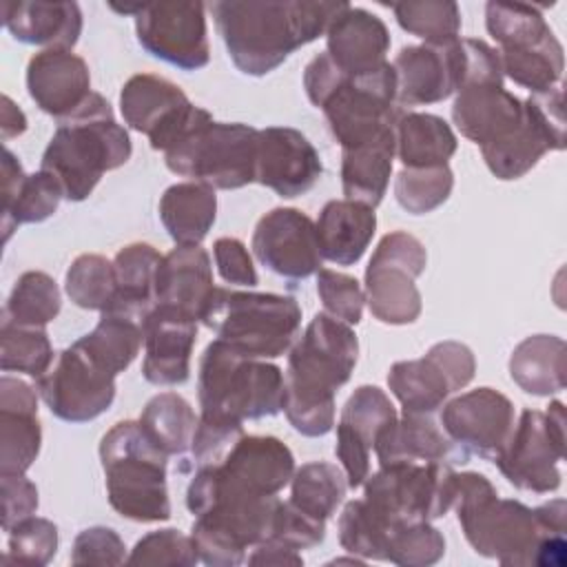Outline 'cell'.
<instances>
[{"label":"cell","mask_w":567,"mask_h":567,"mask_svg":"<svg viewBox=\"0 0 567 567\" xmlns=\"http://www.w3.org/2000/svg\"><path fill=\"white\" fill-rule=\"evenodd\" d=\"M131 153L126 128L117 124L109 100L93 91L75 113L58 122L40 168L58 179L64 199L84 202L102 175L124 166Z\"/></svg>","instance_id":"cell-4"},{"label":"cell","mask_w":567,"mask_h":567,"mask_svg":"<svg viewBox=\"0 0 567 567\" xmlns=\"http://www.w3.org/2000/svg\"><path fill=\"white\" fill-rule=\"evenodd\" d=\"M202 321L244 357L268 361L290 352L299 339L301 306L288 295L215 288Z\"/></svg>","instance_id":"cell-8"},{"label":"cell","mask_w":567,"mask_h":567,"mask_svg":"<svg viewBox=\"0 0 567 567\" xmlns=\"http://www.w3.org/2000/svg\"><path fill=\"white\" fill-rule=\"evenodd\" d=\"M35 390L53 416L86 423L104 414L115 399V377L95 365L75 343L55 354L51 368L35 379Z\"/></svg>","instance_id":"cell-16"},{"label":"cell","mask_w":567,"mask_h":567,"mask_svg":"<svg viewBox=\"0 0 567 567\" xmlns=\"http://www.w3.org/2000/svg\"><path fill=\"white\" fill-rule=\"evenodd\" d=\"M394 18L399 27L425 44H443L458 38L461 9L447 0H421V2H394Z\"/></svg>","instance_id":"cell-46"},{"label":"cell","mask_w":567,"mask_h":567,"mask_svg":"<svg viewBox=\"0 0 567 567\" xmlns=\"http://www.w3.org/2000/svg\"><path fill=\"white\" fill-rule=\"evenodd\" d=\"M452 507L472 549L507 567L534 565L540 538L556 534L540 525L532 507L501 498L489 478L478 472H456Z\"/></svg>","instance_id":"cell-5"},{"label":"cell","mask_w":567,"mask_h":567,"mask_svg":"<svg viewBox=\"0 0 567 567\" xmlns=\"http://www.w3.org/2000/svg\"><path fill=\"white\" fill-rule=\"evenodd\" d=\"M195 339L197 321L155 306L144 328L142 377L153 385L186 383Z\"/></svg>","instance_id":"cell-25"},{"label":"cell","mask_w":567,"mask_h":567,"mask_svg":"<svg viewBox=\"0 0 567 567\" xmlns=\"http://www.w3.org/2000/svg\"><path fill=\"white\" fill-rule=\"evenodd\" d=\"M452 126L432 113H401L394 122V151L403 168L443 166L456 153Z\"/></svg>","instance_id":"cell-35"},{"label":"cell","mask_w":567,"mask_h":567,"mask_svg":"<svg viewBox=\"0 0 567 567\" xmlns=\"http://www.w3.org/2000/svg\"><path fill=\"white\" fill-rule=\"evenodd\" d=\"M213 266L199 246H175L162 255L155 275V306L202 321L215 295Z\"/></svg>","instance_id":"cell-22"},{"label":"cell","mask_w":567,"mask_h":567,"mask_svg":"<svg viewBox=\"0 0 567 567\" xmlns=\"http://www.w3.org/2000/svg\"><path fill=\"white\" fill-rule=\"evenodd\" d=\"M516 423L514 403L494 388H476L447 401L441 412L443 432L467 454L494 461Z\"/></svg>","instance_id":"cell-18"},{"label":"cell","mask_w":567,"mask_h":567,"mask_svg":"<svg viewBox=\"0 0 567 567\" xmlns=\"http://www.w3.org/2000/svg\"><path fill=\"white\" fill-rule=\"evenodd\" d=\"M390 64L396 78V106L443 102L461 89L465 78L461 38L443 44L403 47Z\"/></svg>","instance_id":"cell-19"},{"label":"cell","mask_w":567,"mask_h":567,"mask_svg":"<svg viewBox=\"0 0 567 567\" xmlns=\"http://www.w3.org/2000/svg\"><path fill=\"white\" fill-rule=\"evenodd\" d=\"M525 104L532 109L540 126L547 131L551 137L556 151H563L567 144L565 137V106H563V86L556 84L549 91L543 93H532Z\"/></svg>","instance_id":"cell-59"},{"label":"cell","mask_w":567,"mask_h":567,"mask_svg":"<svg viewBox=\"0 0 567 567\" xmlns=\"http://www.w3.org/2000/svg\"><path fill=\"white\" fill-rule=\"evenodd\" d=\"M321 257L337 266L357 264L368 250L374 230V208L352 199H330L315 221Z\"/></svg>","instance_id":"cell-31"},{"label":"cell","mask_w":567,"mask_h":567,"mask_svg":"<svg viewBox=\"0 0 567 567\" xmlns=\"http://www.w3.org/2000/svg\"><path fill=\"white\" fill-rule=\"evenodd\" d=\"M38 390L11 374L0 379V474H27L40 454Z\"/></svg>","instance_id":"cell-24"},{"label":"cell","mask_w":567,"mask_h":567,"mask_svg":"<svg viewBox=\"0 0 567 567\" xmlns=\"http://www.w3.org/2000/svg\"><path fill=\"white\" fill-rule=\"evenodd\" d=\"M27 91L40 111L60 122L93 93L89 64L69 49H42L27 64Z\"/></svg>","instance_id":"cell-21"},{"label":"cell","mask_w":567,"mask_h":567,"mask_svg":"<svg viewBox=\"0 0 567 567\" xmlns=\"http://www.w3.org/2000/svg\"><path fill=\"white\" fill-rule=\"evenodd\" d=\"M213 255H215L217 272L226 284L248 286V288L257 286L259 277H257L252 257H250L248 248L244 246V241H239L235 237H219L213 244Z\"/></svg>","instance_id":"cell-56"},{"label":"cell","mask_w":567,"mask_h":567,"mask_svg":"<svg viewBox=\"0 0 567 567\" xmlns=\"http://www.w3.org/2000/svg\"><path fill=\"white\" fill-rule=\"evenodd\" d=\"M394 151V126L379 137L341 151V188L346 199L377 208L388 190Z\"/></svg>","instance_id":"cell-33"},{"label":"cell","mask_w":567,"mask_h":567,"mask_svg":"<svg viewBox=\"0 0 567 567\" xmlns=\"http://www.w3.org/2000/svg\"><path fill=\"white\" fill-rule=\"evenodd\" d=\"M452 120L463 137L485 148L520 128L525 106L503 84H465L456 91Z\"/></svg>","instance_id":"cell-23"},{"label":"cell","mask_w":567,"mask_h":567,"mask_svg":"<svg viewBox=\"0 0 567 567\" xmlns=\"http://www.w3.org/2000/svg\"><path fill=\"white\" fill-rule=\"evenodd\" d=\"M62 295L51 275L27 270L13 284L2 310V321L13 326L44 328L60 315Z\"/></svg>","instance_id":"cell-42"},{"label":"cell","mask_w":567,"mask_h":567,"mask_svg":"<svg viewBox=\"0 0 567 567\" xmlns=\"http://www.w3.org/2000/svg\"><path fill=\"white\" fill-rule=\"evenodd\" d=\"M346 7L323 0H221L210 11L233 64L261 78L323 35Z\"/></svg>","instance_id":"cell-1"},{"label":"cell","mask_w":567,"mask_h":567,"mask_svg":"<svg viewBox=\"0 0 567 567\" xmlns=\"http://www.w3.org/2000/svg\"><path fill=\"white\" fill-rule=\"evenodd\" d=\"M144 323L120 312L104 310L97 326L80 337L75 346L104 372L117 377L124 372L144 343Z\"/></svg>","instance_id":"cell-38"},{"label":"cell","mask_w":567,"mask_h":567,"mask_svg":"<svg viewBox=\"0 0 567 567\" xmlns=\"http://www.w3.org/2000/svg\"><path fill=\"white\" fill-rule=\"evenodd\" d=\"M128 563L133 565H171V567H193L199 563V554L193 536L179 529L166 527L142 536L131 549Z\"/></svg>","instance_id":"cell-51"},{"label":"cell","mask_w":567,"mask_h":567,"mask_svg":"<svg viewBox=\"0 0 567 567\" xmlns=\"http://www.w3.org/2000/svg\"><path fill=\"white\" fill-rule=\"evenodd\" d=\"M348 481L341 467L328 461H310L290 478V503L301 512L328 520L341 505Z\"/></svg>","instance_id":"cell-41"},{"label":"cell","mask_w":567,"mask_h":567,"mask_svg":"<svg viewBox=\"0 0 567 567\" xmlns=\"http://www.w3.org/2000/svg\"><path fill=\"white\" fill-rule=\"evenodd\" d=\"M303 89L308 100L323 111L341 151L379 137L401 115L390 62L372 73L346 75L328 53H319L306 64Z\"/></svg>","instance_id":"cell-3"},{"label":"cell","mask_w":567,"mask_h":567,"mask_svg":"<svg viewBox=\"0 0 567 567\" xmlns=\"http://www.w3.org/2000/svg\"><path fill=\"white\" fill-rule=\"evenodd\" d=\"M137 42L153 58L182 71L204 69L210 60L206 4L202 2H140L135 11Z\"/></svg>","instance_id":"cell-15"},{"label":"cell","mask_w":567,"mask_h":567,"mask_svg":"<svg viewBox=\"0 0 567 567\" xmlns=\"http://www.w3.org/2000/svg\"><path fill=\"white\" fill-rule=\"evenodd\" d=\"M246 560L250 565H303V558L297 549L286 547L284 543L272 538H266L264 543L255 545L252 554L246 556Z\"/></svg>","instance_id":"cell-61"},{"label":"cell","mask_w":567,"mask_h":567,"mask_svg":"<svg viewBox=\"0 0 567 567\" xmlns=\"http://www.w3.org/2000/svg\"><path fill=\"white\" fill-rule=\"evenodd\" d=\"M244 436V423L199 416L190 443V456L197 467L219 463L228 450Z\"/></svg>","instance_id":"cell-53"},{"label":"cell","mask_w":567,"mask_h":567,"mask_svg":"<svg viewBox=\"0 0 567 567\" xmlns=\"http://www.w3.org/2000/svg\"><path fill=\"white\" fill-rule=\"evenodd\" d=\"M219 470L255 494L277 496L295 474V456L277 436L244 434L219 461Z\"/></svg>","instance_id":"cell-28"},{"label":"cell","mask_w":567,"mask_h":567,"mask_svg":"<svg viewBox=\"0 0 567 567\" xmlns=\"http://www.w3.org/2000/svg\"><path fill=\"white\" fill-rule=\"evenodd\" d=\"M456 472L445 463L381 465L363 481V501L385 520H436L452 509Z\"/></svg>","instance_id":"cell-11"},{"label":"cell","mask_w":567,"mask_h":567,"mask_svg":"<svg viewBox=\"0 0 567 567\" xmlns=\"http://www.w3.org/2000/svg\"><path fill=\"white\" fill-rule=\"evenodd\" d=\"M117 290L113 261L97 252L78 255L64 277V292L84 310H106Z\"/></svg>","instance_id":"cell-44"},{"label":"cell","mask_w":567,"mask_h":567,"mask_svg":"<svg viewBox=\"0 0 567 567\" xmlns=\"http://www.w3.org/2000/svg\"><path fill=\"white\" fill-rule=\"evenodd\" d=\"M270 538L279 540L286 547H292L297 551L310 549V547H317L319 543H323L326 520L301 512L290 501H279Z\"/></svg>","instance_id":"cell-54"},{"label":"cell","mask_w":567,"mask_h":567,"mask_svg":"<svg viewBox=\"0 0 567 567\" xmlns=\"http://www.w3.org/2000/svg\"><path fill=\"white\" fill-rule=\"evenodd\" d=\"M53 346L44 328L0 326V368L2 372H22L40 379L53 363Z\"/></svg>","instance_id":"cell-45"},{"label":"cell","mask_w":567,"mask_h":567,"mask_svg":"<svg viewBox=\"0 0 567 567\" xmlns=\"http://www.w3.org/2000/svg\"><path fill=\"white\" fill-rule=\"evenodd\" d=\"M565 458V405L551 401L545 412L523 410L505 447L494 456L501 474L518 489L549 494L560 487Z\"/></svg>","instance_id":"cell-12"},{"label":"cell","mask_w":567,"mask_h":567,"mask_svg":"<svg viewBox=\"0 0 567 567\" xmlns=\"http://www.w3.org/2000/svg\"><path fill=\"white\" fill-rule=\"evenodd\" d=\"M399 419L390 396L377 385H359L346 401L339 423L374 447L377 436Z\"/></svg>","instance_id":"cell-49"},{"label":"cell","mask_w":567,"mask_h":567,"mask_svg":"<svg viewBox=\"0 0 567 567\" xmlns=\"http://www.w3.org/2000/svg\"><path fill=\"white\" fill-rule=\"evenodd\" d=\"M565 341L556 334H532L509 357V377L527 394L549 396L565 390Z\"/></svg>","instance_id":"cell-36"},{"label":"cell","mask_w":567,"mask_h":567,"mask_svg":"<svg viewBox=\"0 0 567 567\" xmlns=\"http://www.w3.org/2000/svg\"><path fill=\"white\" fill-rule=\"evenodd\" d=\"M317 292L326 312L350 326H357L363 317L365 292L357 277L321 268L317 272Z\"/></svg>","instance_id":"cell-52"},{"label":"cell","mask_w":567,"mask_h":567,"mask_svg":"<svg viewBox=\"0 0 567 567\" xmlns=\"http://www.w3.org/2000/svg\"><path fill=\"white\" fill-rule=\"evenodd\" d=\"M379 465L445 463L463 465L467 454L432 421V414H405L390 423L374 441Z\"/></svg>","instance_id":"cell-27"},{"label":"cell","mask_w":567,"mask_h":567,"mask_svg":"<svg viewBox=\"0 0 567 567\" xmlns=\"http://www.w3.org/2000/svg\"><path fill=\"white\" fill-rule=\"evenodd\" d=\"M100 463L106 498L122 518L135 523L171 518L168 454L151 441L140 421H120L102 436Z\"/></svg>","instance_id":"cell-6"},{"label":"cell","mask_w":567,"mask_h":567,"mask_svg":"<svg viewBox=\"0 0 567 567\" xmlns=\"http://www.w3.org/2000/svg\"><path fill=\"white\" fill-rule=\"evenodd\" d=\"M445 370L456 390H463L476 372L474 352L461 341H439L427 350Z\"/></svg>","instance_id":"cell-60"},{"label":"cell","mask_w":567,"mask_h":567,"mask_svg":"<svg viewBox=\"0 0 567 567\" xmlns=\"http://www.w3.org/2000/svg\"><path fill=\"white\" fill-rule=\"evenodd\" d=\"M259 128L241 122H215L206 111L166 153L171 173L213 188L235 190L255 182Z\"/></svg>","instance_id":"cell-9"},{"label":"cell","mask_w":567,"mask_h":567,"mask_svg":"<svg viewBox=\"0 0 567 567\" xmlns=\"http://www.w3.org/2000/svg\"><path fill=\"white\" fill-rule=\"evenodd\" d=\"M27 131V115L20 106L13 104L9 95H2V117H0V135L2 142H9L11 137H18Z\"/></svg>","instance_id":"cell-62"},{"label":"cell","mask_w":567,"mask_h":567,"mask_svg":"<svg viewBox=\"0 0 567 567\" xmlns=\"http://www.w3.org/2000/svg\"><path fill=\"white\" fill-rule=\"evenodd\" d=\"M2 24L24 44L44 49H73L82 33V9L78 2H2Z\"/></svg>","instance_id":"cell-30"},{"label":"cell","mask_w":567,"mask_h":567,"mask_svg":"<svg viewBox=\"0 0 567 567\" xmlns=\"http://www.w3.org/2000/svg\"><path fill=\"white\" fill-rule=\"evenodd\" d=\"M9 549L2 558L4 565L44 567L58 551V527L42 516H29L16 523L9 532Z\"/></svg>","instance_id":"cell-50"},{"label":"cell","mask_w":567,"mask_h":567,"mask_svg":"<svg viewBox=\"0 0 567 567\" xmlns=\"http://www.w3.org/2000/svg\"><path fill=\"white\" fill-rule=\"evenodd\" d=\"M2 494V529L29 518L38 509V487L24 474H0Z\"/></svg>","instance_id":"cell-57"},{"label":"cell","mask_w":567,"mask_h":567,"mask_svg":"<svg viewBox=\"0 0 567 567\" xmlns=\"http://www.w3.org/2000/svg\"><path fill=\"white\" fill-rule=\"evenodd\" d=\"M334 454L346 474L348 487H361L370 474V445L361 441L350 427L337 423Z\"/></svg>","instance_id":"cell-58"},{"label":"cell","mask_w":567,"mask_h":567,"mask_svg":"<svg viewBox=\"0 0 567 567\" xmlns=\"http://www.w3.org/2000/svg\"><path fill=\"white\" fill-rule=\"evenodd\" d=\"M390 31L385 22L361 7H346L326 31V53L346 75H363L388 60Z\"/></svg>","instance_id":"cell-26"},{"label":"cell","mask_w":567,"mask_h":567,"mask_svg":"<svg viewBox=\"0 0 567 567\" xmlns=\"http://www.w3.org/2000/svg\"><path fill=\"white\" fill-rule=\"evenodd\" d=\"M485 27L501 47L503 78L507 75L514 84L532 93H543L560 84L565 69L563 44L538 7L492 0L485 4Z\"/></svg>","instance_id":"cell-10"},{"label":"cell","mask_w":567,"mask_h":567,"mask_svg":"<svg viewBox=\"0 0 567 567\" xmlns=\"http://www.w3.org/2000/svg\"><path fill=\"white\" fill-rule=\"evenodd\" d=\"M388 388L405 414H434L456 392L441 363L425 352L421 359L396 361L388 372Z\"/></svg>","instance_id":"cell-37"},{"label":"cell","mask_w":567,"mask_h":567,"mask_svg":"<svg viewBox=\"0 0 567 567\" xmlns=\"http://www.w3.org/2000/svg\"><path fill=\"white\" fill-rule=\"evenodd\" d=\"M445 538L430 523H401L390 532L385 545V563L401 567H427L443 558Z\"/></svg>","instance_id":"cell-48"},{"label":"cell","mask_w":567,"mask_h":567,"mask_svg":"<svg viewBox=\"0 0 567 567\" xmlns=\"http://www.w3.org/2000/svg\"><path fill=\"white\" fill-rule=\"evenodd\" d=\"M159 261L162 255L146 241H133L120 248L113 257L117 290L106 310L126 315L146 326L155 310V275Z\"/></svg>","instance_id":"cell-32"},{"label":"cell","mask_w":567,"mask_h":567,"mask_svg":"<svg viewBox=\"0 0 567 567\" xmlns=\"http://www.w3.org/2000/svg\"><path fill=\"white\" fill-rule=\"evenodd\" d=\"M454 173L447 164L425 168H401L394 179V199L410 215H425L447 202Z\"/></svg>","instance_id":"cell-47"},{"label":"cell","mask_w":567,"mask_h":567,"mask_svg":"<svg viewBox=\"0 0 567 567\" xmlns=\"http://www.w3.org/2000/svg\"><path fill=\"white\" fill-rule=\"evenodd\" d=\"M197 419L199 416H195V410L182 394L159 392L144 405L137 421L151 441L173 456L190 450Z\"/></svg>","instance_id":"cell-40"},{"label":"cell","mask_w":567,"mask_h":567,"mask_svg":"<svg viewBox=\"0 0 567 567\" xmlns=\"http://www.w3.org/2000/svg\"><path fill=\"white\" fill-rule=\"evenodd\" d=\"M199 416L244 423L284 410L286 379L279 365L250 359L215 339L206 346L197 374Z\"/></svg>","instance_id":"cell-7"},{"label":"cell","mask_w":567,"mask_h":567,"mask_svg":"<svg viewBox=\"0 0 567 567\" xmlns=\"http://www.w3.org/2000/svg\"><path fill=\"white\" fill-rule=\"evenodd\" d=\"M427 266L425 246L405 230H392L377 244L365 268V303L374 319L390 326L414 323L423 310L416 277Z\"/></svg>","instance_id":"cell-13"},{"label":"cell","mask_w":567,"mask_h":567,"mask_svg":"<svg viewBox=\"0 0 567 567\" xmlns=\"http://www.w3.org/2000/svg\"><path fill=\"white\" fill-rule=\"evenodd\" d=\"M359 357V339L350 323L317 312L288 352L286 401L288 423L303 436H323L334 427V394L348 383Z\"/></svg>","instance_id":"cell-2"},{"label":"cell","mask_w":567,"mask_h":567,"mask_svg":"<svg viewBox=\"0 0 567 567\" xmlns=\"http://www.w3.org/2000/svg\"><path fill=\"white\" fill-rule=\"evenodd\" d=\"M64 199L62 186L58 179L38 171L27 175L18 157L4 148L2 153V230L4 241H9L11 233L22 224H40L49 219L60 202Z\"/></svg>","instance_id":"cell-29"},{"label":"cell","mask_w":567,"mask_h":567,"mask_svg":"<svg viewBox=\"0 0 567 567\" xmlns=\"http://www.w3.org/2000/svg\"><path fill=\"white\" fill-rule=\"evenodd\" d=\"M394 527L363 498L348 501L339 516V543L346 551L365 560H385V545Z\"/></svg>","instance_id":"cell-43"},{"label":"cell","mask_w":567,"mask_h":567,"mask_svg":"<svg viewBox=\"0 0 567 567\" xmlns=\"http://www.w3.org/2000/svg\"><path fill=\"white\" fill-rule=\"evenodd\" d=\"M217 217L215 188L202 182H179L164 190L159 219L177 246L202 244Z\"/></svg>","instance_id":"cell-34"},{"label":"cell","mask_w":567,"mask_h":567,"mask_svg":"<svg viewBox=\"0 0 567 567\" xmlns=\"http://www.w3.org/2000/svg\"><path fill=\"white\" fill-rule=\"evenodd\" d=\"M250 246L257 261L284 279L301 281L321 270L315 221L299 208L277 206L261 215Z\"/></svg>","instance_id":"cell-17"},{"label":"cell","mask_w":567,"mask_h":567,"mask_svg":"<svg viewBox=\"0 0 567 567\" xmlns=\"http://www.w3.org/2000/svg\"><path fill=\"white\" fill-rule=\"evenodd\" d=\"M323 173L321 157L312 142L290 126L259 128L255 182L275 190L279 197L308 193Z\"/></svg>","instance_id":"cell-20"},{"label":"cell","mask_w":567,"mask_h":567,"mask_svg":"<svg viewBox=\"0 0 567 567\" xmlns=\"http://www.w3.org/2000/svg\"><path fill=\"white\" fill-rule=\"evenodd\" d=\"M126 558L124 540L104 525L82 529L71 547V565H122Z\"/></svg>","instance_id":"cell-55"},{"label":"cell","mask_w":567,"mask_h":567,"mask_svg":"<svg viewBox=\"0 0 567 567\" xmlns=\"http://www.w3.org/2000/svg\"><path fill=\"white\" fill-rule=\"evenodd\" d=\"M120 113L133 131L148 137L153 151L166 153L206 115V109L195 106L175 82L153 73H137L120 91Z\"/></svg>","instance_id":"cell-14"},{"label":"cell","mask_w":567,"mask_h":567,"mask_svg":"<svg viewBox=\"0 0 567 567\" xmlns=\"http://www.w3.org/2000/svg\"><path fill=\"white\" fill-rule=\"evenodd\" d=\"M525 106V122L520 124L518 131H514L509 137L481 148V155L489 168V173L503 182L518 179L527 175L545 153L556 151L551 137L547 131L540 126L536 115Z\"/></svg>","instance_id":"cell-39"}]
</instances>
